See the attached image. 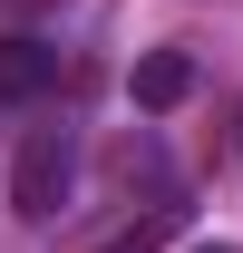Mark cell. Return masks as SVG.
<instances>
[{"mask_svg": "<svg viewBox=\"0 0 243 253\" xmlns=\"http://www.w3.org/2000/svg\"><path fill=\"white\" fill-rule=\"evenodd\" d=\"M126 97H136L146 117L185 107V97H195V59H185V49H146V59H136V78H126Z\"/></svg>", "mask_w": 243, "mask_h": 253, "instance_id": "3957f363", "label": "cell"}, {"mask_svg": "<svg viewBox=\"0 0 243 253\" xmlns=\"http://www.w3.org/2000/svg\"><path fill=\"white\" fill-rule=\"evenodd\" d=\"M165 234H175V205H156L146 224H126V234H107V244H97V253H156V244H165Z\"/></svg>", "mask_w": 243, "mask_h": 253, "instance_id": "277c9868", "label": "cell"}, {"mask_svg": "<svg viewBox=\"0 0 243 253\" xmlns=\"http://www.w3.org/2000/svg\"><path fill=\"white\" fill-rule=\"evenodd\" d=\"M68 185H78V156H68V136H59V126H39L30 146L10 156V205H20L30 224H49V214L68 205Z\"/></svg>", "mask_w": 243, "mask_h": 253, "instance_id": "6da1fadb", "label": "cell"}, {"mask_svg": "<svg viewBox=\"0 0 243 253\" xmlns=\"http://www.w3.org/2000/svg\"><path fill=\"white\" fill-rule=\"evenodd\" d=\"M49 88H59V49L30 39V30H10L0 39V107H30V97H49Z\"/></svg>", "mask_w": 243, "mask_h": 253, "instance_id": "7a4b0ae2", "label": "cell"}, {"mask_svg": "<svg viewBox=\"0 0 243 253\" xmlns=\"http://www.w3.org/2000/svg\"><path fill=\"white\" fill-rule=\"evenodd\" d=\"M195 253H234V244H195Z\"/></svg>", "mask_w": 243, "mask_h": 253, "instance_id": "5b68a950", "label": "cell"}]
</instances>
